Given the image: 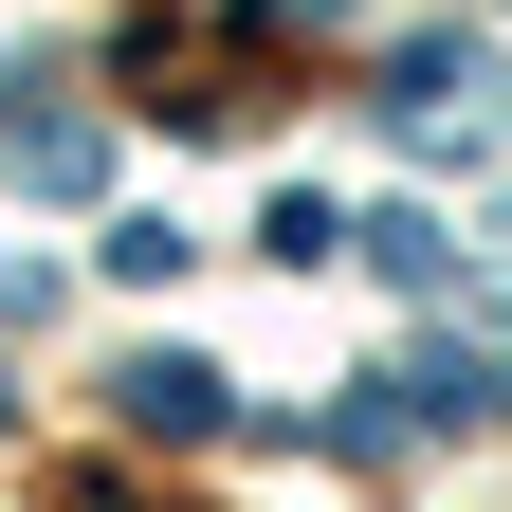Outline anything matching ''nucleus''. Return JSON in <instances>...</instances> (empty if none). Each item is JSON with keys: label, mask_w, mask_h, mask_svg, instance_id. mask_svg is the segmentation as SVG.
Listing matches in <instances>:
<instances>
[{"label": "nucleus", "mask_w": 512, "mask_h": 512, "mask_svg": "<svg viewBox=\"0 0 512 512\" xmlns=\"http://www.w3.org/2000/svg\"><path fill=\"white\" fill-rule=\"evenodd\" d=\"M110 403L147 421V439H202V421H220V366H183V348H128V366H110Z\"/></svg>", "instance_id": "nucleus-1"}]
</instances>
